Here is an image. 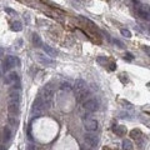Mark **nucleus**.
I'll use <instances>...</instances> for the list:
<instances>
[{"label": "nucleus", "instance_id": "f257e3e1", "mask_svg": "<svg viewBox=\"0 0 150 150\" xmlns=\"http://www.w3.org/2000/svg\"><path fill=\"white\" fill-rule=\"evenodd\" d=\"M45 109V103H44V99L41 96H38L37 99L34 100L31 105V114L34 118H40L43 115V112Z\"/></svg>", "mask_w": 150, "mask_h": 150}, {"label": "nucleus", "instance_id": "f3484780", "mask_svg": "<svg viewBox=\"0 0 150 150\" xmlns=\"http://www.w3.org/2000/svg\"><path fill=\"white\" fill-rule=\"evenodd\" d=\"M123 149L124 150H134V146H133V143L130 140L125 139L123 141Z\"/></svg>", "mask_w": 150, "mask_h": 150}, {"label": "nucleus", "instance_id": "2eb2a0df", "mask_svg": "<svg viewBox=\"0 0 150 150\" xmlns=\"http://www.w3.org/2000/svg\"><path fill=\"white\" fill-rule=\"evenodd\" d=\"M130 136H131L133 139H135V140H139L140 138H141V131H140L139 129H133L131 131H130Z\"/></svg>", "mask_w": 150, "mask_h": 150}, {"label": "nucleus", "instance_id": "423d86ee", "mask_svg": "<svg viewBox=\"0 0 150 150\" xmlns=\"http://www.w3.org/2000/svg\"><path fill=\"white\" fill-rule=\"evenodd\" d=\"M84 128L88 131H96L98 130V121L95 119H86L84 120Z\"/></svg>", "mask_w": 150, "mask_h": 150}, {"label": "nucleus", "instance_id": "9d476101", "mask_svg": "<svg viewBox=\"0 0 150 150\" xmlns=\"http://www.w3.org/2000/svg\"><path fill=\"white\" fill-rule=\"evenodd\" d=\"M9 102H20V90L13 89L9 93Z\"/></svg>", "mask_w": 150, "mask_h": 150}, {"label": "nucleus", "instance_id": "4468645a", "mask_svg": "<svg viewBox=\"0 0 150 150\" xmlns=\"http://www.w3.org/2000/svg\"><path fill=\"white\" fill-rule=\"evenodd\" d=\"M114 133L118 136H123V135H125V133H126V128L124 125H116L115 128H114Z\"/></svg>", "mask_w": 150, "mask_h": 150}, {"label": "nucleus", "instance_id": "6ab92c4d", "mask_svg": "<svg viewBox=\"0 0 150 150\" xmlns=\"http://www.w3.org/2000/svg\"><path fill=\"white\" fill-rule=\"evenodd\" d=\"M89 95H90V91H89V90H88L86 88H85V89H83L81 91H79V100H83V99H85V98H88Z\"/></svg>", "mask_w": 150, "mask_h": 150}, {"label": "nucleus", "instance_id": "0eeeda50", "mask_svg": "<svg viewBox=\"0 0 150 150\" xmlns=\"http://www.w3.org/2000/svg\"><path fill=\"white\" fill-rule=\"evenodd\" d=\"M8 112L10 115H18L20 112V102H9Z\"/></svg>", "mask_w": 150, "mask_h": 150}, {"label": "nucleus", "instance_id": "f03ea898", "mask_svg": "<svg viewBox=\"0 0 150 150\" xmlns=\"http://www.w3.org/2000/svg\"><path fill=\"white\" fill-rule=\"evenodd\" d=\"M53 96H54L53 86H51V84H46L41 89V98L44 99V103L46 108H51V105H53Z\"/></svg>", "mask_w": 150, "mask_h": 150}, {"label": "nucleus", "instance_id": "6e6552de", "mask_svg": "<svg viewBox=\"0 0 150 150\" xmlns=\"http://www.w3.org/2000/svg\"><path fill=\"white\" fill-rule=\"evenodd\" d=\"M84 140H85V143L88 145H90V146H94L95 144H98V141H99L98 136L91 134V133H88V134L84 135Z\"/></svg>", "mask_w": 150, "mask_h": 150}, {"label": "nucleus", "instance_id": "c85d7f7f", "mask_svg": "<svg viewBox=\"0 0 150 150\" xmlns=\"http://www.w3.org/2000/svg\"><path fill=\"white\" fill-rule=\"evenodd\" d=\"M143 50H144L145 53H146V54H148L149 56H150V46H146V45H145V46L143 48Z\"/></svg>", "mask_w": 150, "mask_h": 150}, {"label": "nucleus", "instance_id": "4be33fe9", "mask_svg": "<svg viewBox=\"0 0 150 150\" xmlns=\"http://www.w3.org/2000/svg\"><path fill=\"white\" fill-rule=\"evenodd\" d=\"M120 34L128 39L131 38V33H130V30H128V29H120Z\"/></svg>", "mask_w": 150, "mask_h": 150}, {"label": "nucleus", "instance_id": "b1692460", "mask_svg": "<svg viewBox=\"0 0 150 150\" xmlns=\"http://www.w3.org/2000/svg\"><path fill=\"white\" fill-rule=\"evenodd\" d=\"M5 13H8V14L11 15V16H16V15H18V13H16L15 10H13V9H10V8H5Z\"/></svg>", "mask_w": 150, "mask_h": 150}, {"label": "nucleus", "instance_id": "c756f323", "mask_svg": "<svg viewBox=\"0 0 150 150\" xmlns=\"http://www.w3.org/2000/svg\"><path fill=\"white\" fill-rule=\"evenodd\" d=\"M28 150H38V149H37V146L35 145L30 144V145H28Z\"/></svg>", "mask_w": 150, "mask_h": 150}, {"label": "nucleus", "instance_id": "ddd939ff", "mask_svg": "<svg viewBox=\"0 0 150 150\" xmlns=\"http://www.w3.org/2000/svg\"><path fill=\"white\" fill-rule=\"evenodd\" d=\"M5 61L8 63L10 66H15L16 64H19V59L18 58H15V56H13V55H8V56L5 58Z\"/></svg>", "mask_w": 150, "mask_h": 150}, {"label": "nucleus", "instance_id": "412c9836", "mask_svg": "<svg viewBox=\"0 0 150 150\" xmlns=\"http://www.w3.org/2000/svg\"><path fill=\"white\" fill-rule=\"evenodd\" d=\"M10 138H11V131H10V129H9V128H4V139H5V141L10 140Z\"/></svg>", "mask_w": 150, "mask_h": 150}, {"label": "nucleus", "instance_id": "bb28decb", "mask_svg": "<svg viewBox=\"0 0 150 150\" xmlns=\"http://www.w3.org/2000/svg\"><path fill=\"white\" fill-rule=\"evenodd\" d=\"M123 104H124V106H125V108H128V109H131V104H130L129 102H125V100H123V102H121Z\"/></svg>", "mask_w": 150, "mask_h": 150}, {"label": "nucleus", "instance_id": "39448f33", "mask_svg": "<svg viewBox=\"0 0 150 150\" xmlns=\"http://www.w3.org/2000/svg\"><path fill=\"white\" fill-rule=\"evenodd\" d=\"M138 14L143 20L149 21L150 20V6L146 4H140L138 5Z\"/></svg>", "mask_w": 150, "mask_h": 150}, {"label": "nucleus", "instance_id": "5701e85b", "mask_svg": "<svg viewBox=\"0 0 150 150\" xmlns=\"http://www.w3.org/2000/svg\"><path fill=\"white\" fill-rule=\"evenodd\" d=\"M71 88H73V86H71L68 81H63V83L60 84V89H63V90H70Z\"/></svg>", "mask_w": 150, "mask_h": 150}, {"label": "nucleus", "instance_id": "7c9ffc66", "mask_svg": "<svg viewBox=\"0 0 150 150\" xmlns=\"http://www.w3.org/2000/svg\"><path fill=\"white\" fill-rule=\"evenodd\" d=\"M114 44H118V46H119V48H123V44L120 43L119 40H116V39H115V40H114Z\"/></svg>", "mask_w": 150, "mask_h": 150}, {"label": "nucleus", "instance_id": "2f4dec72", "mask_svg": "<svg viewBox=\"0 0 150 150\" xmlns=\"http://www.w3.org/2000/svg\"><path fill=\"white\" fill-rule=\"evenodd\" d=\"M149 86H150V83H149Z\"/></svg>", "mask_w": 150, "mask_h": 150}, {"label": "nucleus", "instance_id": "f8f14e48", "mask_svg": "<svg viewBox=\"0 0 150 150\" xmlns=\"http://www.w3.org/2000/svg\"><path fill=\"white\" fill-rule=\"evenodd\" d=\"M85 88H86V83H85L84 80L79 79V80L75 81V84H74V89L76 90V91H81L83 89H85Z\"/></svg>", "mask_w": 150, "mask_h": 150}, {"label": "nucleus", "instance_id": "20e7f679", "mask_svg": "<svg viewBox=\"0 0 150 150\" xmlns=\"http://www.w3.org/2000/svg\"><path fill=\"white\" fill-rule=\"evenodd\" d=\"M83 108L89 113H94L99 109V103L96 99H88L83 103Z\"/></svg>", "mask_w": 150, "mask_h": 150}, {"label": "nucleus", "instance_id": "a211bd4d", "mask_svg": "<svg viewBox=\"0 0 150 150\" xmlns=\"http://www.w3.org/2000/svg\"><path fill=\"white\" fill-rule=\"evenodd\" d=\"M33 44L35 46H41V38L38 34H33Z\"/></svg>", "mask_w": 150, "mask_h": 150}, {"label": "nucleus", "instance_id": "cd10ccee", "mask_svg": "<svg viewBox=\"0 0 150 150\" xmlns=\"http://www.w3.org/2000/svg\"><path fill=\"white\" fill-rule=\"evenodd\" d=\"M24 19L27 20V24H29V23H30V16H29L28 13H25V14H24Z\"/></svg>", "mask_w": 150, "mask_h": 150}, {"label": "nucleus", "instance_id": "dca6fc26", "mask_svg": "<svg viewBox=\"0 0 150 150\" xmlns=\"http://www.w3.org/2000/svg\"><path fill=\"white\" fill-rule=\"evenodd\" d=\"M10 28H11V30H13V31H21L23 25H21V23H20V21H13Z\"/></svg>", "mask_w": 150, "mask_h": 150}, {"label": "nucleus", "instance_id": "1a4fd4ad", "mask_svg": "<svg viewBox=\"0 0 150 150\" xmlns=\"http://www.w3.org/2000/svg\"><path fill=\"white\" fill-rule=\"evenodd\" d=\"M19 81V75L15 73V71H11V73H9L6 75L5 78V83L6 84H15Z\"/></svg>", "mask_w": 150, "mask_h": 150}, {"label": "nucleus", "instance_id": "aec40b11", "mask_svg": "<svg viewBox=\"0 0 150 150\" xmlns=\"http://www.w3.org/2000/svg\"><path fill=\"white\" fill-rule=\"evenodd\" d=\"M9 123H10V125H13V126H18L19 125V119H16V118H14V115H10L9 116Z\"/></svg>", "mask_w": 150, "mask_h": 150}, {"label": "nucleus", "instance_id": "a878e982", "mask_svg": "<svg viewBox=\"0 0 150 150\" xmlns=\"http://www.w3.org/2000/svg\"><path fill=\"white\" fill-rule=\"evenodd\" d=\"M124 59H126V60H129V61H131L133 59H134V56H133L130 53H125V55H124Z\"/></svg>", "mask_w": 150, "mask_h": 150}, {"label": "nucleus", "instance_id": "7ed1b4c3", "mask_svg": "<svg viewBox=\"0 0 150 150\" xmlns=\"http://www.w3.org/2000/svg\"><path fill=\"white\" fill-rule=\"evenodd\" d=\"M34 58H35V60H37L39 64L44 65V66H50V65L54 64V60L51 59L50 56L44 55V54H41V53H35L34 54Z\"/></svg>", "mask_w": 150, "mask_h": 150}, {"label": "nucleus", "instance_id": "9b49d317", "mask_svg": "<svg viewBox=\"0 0 150 150\" xmlns=\"http://www.w3.org/2000/svg\"><path fill=\"white\" fill-rule=\"evenodd\" d=\"M43 46V50H44V53L48 55V56H50V58H54V56H56V50H55L54 48H51L50 45H41Z\"/></svg>", "mask_w": 150, "mask_h": 150}, {"label": "nucleus", "instance_id": "393cba45", "mask_svg": "<svg viewBox=\"0 0 150 150\" xmlns=\"http://www.w3.org/2000/svg\"><path fill=\"white\" fill-rule=\"evenodd\" d=\"M106 61H108V59H106V58H104V56H99V58H98V63L102 64V65H105Z\"/></svg>", "mask_w": 150, "mask_h": 150}]
</instances>
